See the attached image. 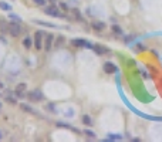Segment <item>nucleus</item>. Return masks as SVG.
I'll list each match as a JSON object with an SVG mask.
<instances>
[{
    "label": "nucleus",
    "mask_w": 162,
    "mask_h": 142,
    "mask_svg": "<svg viewBox=\"0 0 162 142\" xmlns=\"http://www.w3.org/2000/svg\"><path fill=\"white\" fill-rule=\"evenodd\" d=\"M7 33L11 37H19L22 34V26L19 24V22H10L7 23Z\"/></svg>",
    "instance_id": "f257e3e1"
},
{
    "label": "nucleus",
    "mask_w": 162,
    "mask_h": 142,
    "mask_svg": "<svg viewBox=\"0 0 162 142\" xmlns=\"http://www.w3.org/2000/svg\"><path fill=\"white\" fill-rule=\"evenodd\" d=\"M44 36L46 34L43 33V30H39V32H36V34H34V48L37 51H41V48L44 46V40H43Z\"/></svg>",
    "instance_id": "f03ea898"
},
{
    "label": "nucleus",
    "mask_w": 162,
    "mask_h": 142,
    "mask_svg": "<svg viewBox=\"0 0 162 142\" xmlns=\"http://www.w3.org/2000/svg\"><path fill=\"white\" fill-rule=\"evenodd\" d=\"M71 44H73L74 47H78V48H90V50H92L94 47V44H91L90 41L84 39H73L71 40Z\"/></svg>",
    "instance_id": "7ed1b4c3"
},
{
    "label": "nucleus",
    "mask_w": 162,
    "mask_h": 142,
    "mask_svg": "<svg viewBox=\"0 0 162 142\" xmlns=\"http://www.w3.org/2000/svg\"><path fill=\"white\" fill-rule=\"evenodd\" d=\"M27 98L32 101V103H40L44 100V94L41 93L40 90H34V91H30L27 94Z\"/></svg>",
    "instance_id": "20e7f679"
},
{
    "label": "nucleus",
    "mask_w": 162,
    "mask_h": 142,
    "mask_svg": "<svg viewBox=\"0 0 162 142\" xmlns=\"http://www.w3.org/2000/svg\"><path fill=\"white\" fill-rule=\"evenodd\" d=\"M54 34L53 33H49V34H46L44 36V46H43V48H44V51H51V48H53V44H54Z\"/></svg>",
    "instance_id": "39448f33"
},
{
    "label": "nucleus",
    "mask_w": 162,
    "mask_h": 142,
    "mask_svg": "<svg viewBox=\"0 0 162 142\" xmlns=\"http://www.w3.org/2000/svg\"><path fill=\"white\" fill-rule=\"evenodd\" d=\"M44 13L50 17H60V19L64 17L63 14H60V10L56 7V4H51L49 7H44Z\"/></svg>",
    "instance_id": "423d86ee"
},
{
    "label": "nucleus",
    "mask_w": 162,
    "mask_h": 142,
    "mask_svg": "<svg viewBox=\"0 0 162 142\" xmlns=\"http://www.w3.org/2000/svg\"><path fill=\"white\" fill-rule=\"evenodd\" d=\"M26 91H27V84L26 82H19L14 88V94H16L17 98H23Z\"/></svg>",
    "instance_id": "0eeeda50"
},
{
    "label": "nucleus",
    "mask_w": 162,
    "mask_h": 142,
    "mask_svg": "<svg viewBox=\"0 0 162 142\" xmlns=\"http://www.w3.org/2000/svg\"><path fill=\"white\" fill-rule=\"evenodd\" d=\"M103 70H104V72L105 74H114V72H117V65L114 63H111V61H105L104 63V65H103Z\"/></svg>",
    "instance_id": "6e6552de"
},
{
    "label": "nucleus",
    "mask_w": 162,
    "mask_h": 142,
    "mask_svg": "<svg viewBox=\"0 0 162 142\" xmlns=\"http://www.w3.org/2000/svg\"><path fill=\"white\" fill-rule=\"evenodd\" d=\"M4 101H6V103H9V104H11V105H16V104H17V97H16V94L7 90V91L4 93Z\"/></svg>",
    "instance_id": "1a4fd4ad"
},
{
    "label": "nucleus",
    "mask_w": 162,
    "mask_h": 142,
    "mask_svg": "<svg viewBox=\"0 0 162 142\" xmlns=\"http://www.w3.org/2000/svg\"><path fill=\"white\" fill-rule=\"evenodd\" d=\"M92 50H94V53L97 55H105L110 53V50H108L105 46H103V44H94Z\"/></svg>",
    "instance_id": "9d476101"
},
{
    "label": "nucleus",
    "mask_w": 162,
    "mask_h": 142,
    "mask_svg": "<svg viewBox=\"0 0 162 142\" xmlns=\"http://www.w3.org/2000/svg\"><path fill=\"white\" fill-rule=\"evenodd\" d=\"M19 107H20V110L22 111H24V112H27V114H32V115H39V112L34 110L33 107H30L29 104H24V103H22V104H19Z\"/></svg>",
    "instance_id": "9b49d317"
},
{
    "label": "nucleus",
    "mask_w": 162,
    "mask_h": 142,
    "mask_svg": "<svg viewBox=\"0 0 162 142\" xmlns=\"http://www.w3.org/2000/svg\"><path fill=\"white\" fill-rule=\"evenodd\" d=\"M91 27H92V30H94V32H103L107 26H105L104 22H94V23L91 24Z\"/></svg>",
    "instance_id": "f8f14e48"
},
{
    "label": "nucleus",
    "mask_w": 162,
    "mask_h": 142,
    "mask_svg": "<svg viewBox=\"0 0 162 142\" xmlns=\"http://www.w3.org/2000/svg\"><path fill=\"white\" fill-rule=\"evenodd\" d=\"M34 24H40V26H44V27H53V29H58L57 24H53V23H49V22H43V20H33Z\"/></svg>",
    "instance_id": "ddd939ff"
},
{
    "label": "nucleus",
    "mask_w": 162,
    "mask_h": 142,
    "mask_svg": "<svg viewBox=\"0 0 162 142\" xmlns=\"http://www.w3.org/2000/svg\"><path fill=\"white\" fill-rule=\"evenodd\" d=\"M0 10H3V11H11L13 7H11L10 3L4 1V0H0Z\"/></svg>",
    "instance_id": "4468645a"
},
{
    "label": "nucleus",
    "mask_w": 162,
    "mask_h": 142,
    "mask_svg": "<svg viewBox=\"0 0 162 142\" xmlns=\"http://www.w3.org/2000/svg\"><path fill=\"white\" fill-rule=\"evenodd\" d=\"M33 46H34V41H33L32 37H26L24 40H23V47L26 48V50H29V48H32Z\"/></svg>",
    "instance_id": "2eb2a0df"
},
{
    "label": "nucleus",
    "mask_w": 162,
    "mask_h": 142,
    "mask_svg": "<svg viewBox=\"0 0 162 142\" xmlns=\"http://www.w3.org/2000/svg\"><path fill=\"white\" fill-rule=\"evenodd\" d=\"M64 36H58L57 39H54V44H53V47L54 48H60L61 47V44L64 43Z\"/></svg>",
    "instance_id": "dca6fc26"
},
{
    "label": "nucleus",
    "mask_w": 162,
    "mask_h": 142,
    "mask_svg": "<svg viewBox=\"0 0 162 142\" xmlns=\"http://www.w3.org/2000/svg\"><path fill=\"white\" fill-rule=\"evenodd\" d=\"M81 121H82V124H84L85 126H91V125H92V119H91V117H90L88 114L82 115V119H81Z\"/></svg>",
    "instance_id": "f3484780"
},
{
    "label": "nucleus",
    "mask_w": 162,
    "mask_h": 142,
    "mask_svg": "<svg viewBox=\"0 0 162 142\" xmlns=\"http://www.w3.org/2000/svg\"><path fill=\"white\" fill-rule=\"evenodd\" d=\"M111 30H113L114 34H117V36H122V29L118 26V24H113V26H111Z\"/></svg>",
    "instance_id": "a211bd4d"
},
{
    "label": "nucleus",
    "mask_w": 162,
    "mask_h": 142,
    "mask_svg": "<svg viewBox=\"0 0 162 142\" xmlns=\"http://www.w3.org/2000/svg\"><path fill=\"white\" fill-rule=\"evenodd\" d=\"M73 16L75 20H78V22H82V17H81V13L78 9H73Z\"/></svg>",
    "instance_id": "6ab92c4d"
},
{
    "label": "nucleus",
    "mask_w": 162,
    "mask_h": 142,
    "mask_svg": "<svg viewBox=\"0 0 162 142\" xmlns=\"http://www.w3.org/2000/svg\"><path fill=\"white\" fill-rule=\"evenodd\" d=\"M84 134H85V136H88L90 139H94V138L97 136V135H95V132H92V131H91V129H88V128H85V129H84Z\"/></svg>",
    "instance_id": "aec40b11"
},
{
    "label": "nucleus",
    "mask_w": 162,
    "mask_h": 142,
    "mask_svg": "<svg viewBox=\"0 0 162 142\" xmlns=\"http://www.w3.org/2000/svg\"><path fill=\"white\" fill-rule=\"evenodd\" d=\"M105 141H122V136L121 135H108Z\"/></svg>",
    "instance_id": "412c9836"
},
{
    "label": "nucleus",
    "mask_w": 162,
    "mask_h": 142,
    "mask_svg": "<svg viewBox=\"0 0 162 142\" xmlns=\"http://www.w3.org/2000/svg\"><path fill=\"white\" fill-rule=\"evenodd\" d=\"M9 17H10V19H13L14 22H19V23H22V17L17 16V14H14V13H9Z\"/></svg>",
    "instance_id": "4be33fe9"
},
{
    "label": "nucleus",
    "mask_w": 162,
    "mask_h": 142,
    "mask_svg": "<svg viewBox=\"0 0 162 142\" xmlns=\"http://www.w3.org/2000/svg\"><path fill=\"white\" fill-rule=\"evenodd\" d=\"M60 9H61V10H64V11H68V10H70L68 4H67V3H64V1H61V3H60Z\"/></svg>",
    "instance_id": "5701e85b"
},
{
    "label": "nucleus",
    "mask_w": 162,
    "mask_h": 142,
    "mask_svg": "<svg viewBox=\"0 0 162 142\" xmlns=\"http://www.w3.org/2000/svg\"><path fill=\"white\" fill-rule=\"evenodd\" d=\"M33 1L37 6H46V3H47V0H33Z\"/></svg>",
    "instance_id": "b1692460"
},
{
    "label": "nucleus",
    "mask_w": 162,
    "mask_h": 142,
    "mask_svg": "<svg viewBox=\"0 0 162 142\" xmlns=\"http://www.w3.org/2000/svg\"><path fill=\"white\" fill-rule=\"evenodd\" d=\"M57 126H60V128H67V129L71 128V125H68V124H65V122H57Z\"/></svg>",
    "instance_id": "393cba45"
},
{
    "label": "nucleus",
    "mask_w": 162,
    "mask_h": 142,
    "mask_svg": "<svg viewBox=\"0 0 162 142\" xmlns=\"http://www.w3.org/2000/svg\"><path fill=\"white\" fill-rule=\"evenodd\" d=\"M47 108H49L50 111H53V112L56 111V108H54V105H51V104H49V107H47Z\"/></svg>",
    "instance_id": "a878e982"
},
{
    "label": "nucleus",
    "mask_w": 162,
    "mask_h": 142,
    "mask_svg": "<svg viewBox=\"0 0 162 142\" xmlns=\"http://www.w3.org/2000/svg\"><path fill=\"white\" fill-rule=\"evenodd\" d=\"M47 1H50L51 4H57V0H47Z\"/></svg>",
    "instance_id": "bb28decb"
},
{
    "label": "nucleus",
    "mask_w": 162,
    "mask_h": 142,
    "mask_svg": "<svg viewBox=\"0 0 162 142\" xmlns=\"http://www.w3.org/2000/svg\"><path fill=\"white\" fill-rule=\"evenodd\" d=\"M3 87H4V85H3V82L0 81V90H3Z\"/></svg>",
    "instance_id": "cd10ccee"
},
{
    "label": "nucleus",
    "mask_w": 162,
    "mask_h": 142,
    "mask_svg": "<svg viewBox=\"0 0 162 142\" xmlns=\"http://www.w3.org/2000/svg\"><path fill=\"white\" fill-rule=\"evenodd\" d=\"M0 139H1V132H0Z\"/></svg>",
    "instance_id": "c85d7f7f"
},
{
    "label": "nucleus",
    "mask_w": 162,
    "mask_h": 142,
    "mask_svg": "<svg viewBox=\"0 0 162 142\" xmlns=\"http://www.w3.org/2000/svg\"><path fill=\"white\" fill-rule=\"evenodd\" d=\"M0 110H1V103H0Z\"/></svg>",
    "instance_id": "c756f323"
},
{
    "label": "nucleus",
    "mask_w": 162,
    "mask_h": 142,
    "mask_svg": "<svg viewBox=\"0 0 162 142\" xmlns=\"http://www.w3.org/2000/svg\"><path fill=\"white\" fill-rule=\"evenodd\" d=\"M0 24H1V22H0Z\"/></svg>",
    "instance_id": "7c9ffc66"
}]
</instances>
